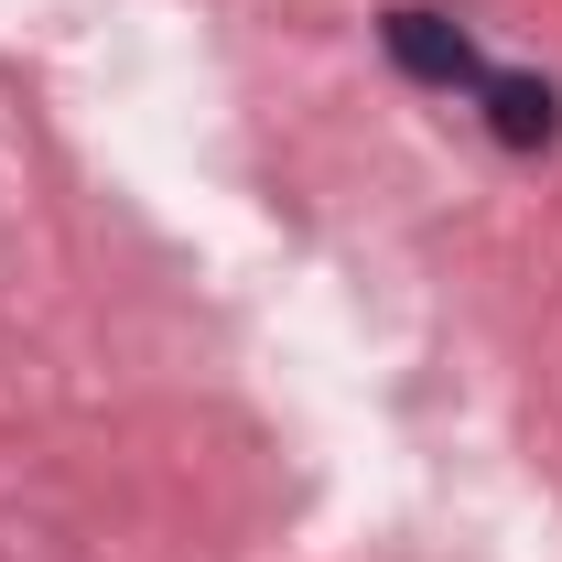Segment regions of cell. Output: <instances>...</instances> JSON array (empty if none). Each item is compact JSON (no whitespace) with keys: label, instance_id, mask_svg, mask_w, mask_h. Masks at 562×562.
Segmentation results:
<instances>
[{"label":"cell","instance_id":"cell-1","mask_svg":"<svg viewBox=\"0 0 562 562\" xmlns=\"http://www.w3.org/2000/svg\"><path fill=\"white\" fill-rule=\"evenodd\" d=\"M390 66L401 76H422V87H476V44H465V22H443V11H390Z\"/></svg>","mask_w":562,"mask_h":562},{"label":"cell","instance_id":"cell-2","mask_svg":"<svg viewBox=\"0 0 562 562\" xmlns=\"http://www.w3.org/2000/svg\"><path fill=\"white\" fill-rule=\"evenodd\" d=\"M476 98H487V131L508 140V151H552V140H562V98H552V76L497 66V76H476Z\"/></svg>","mask_w":562,"mask_h":562}]
</instances>
